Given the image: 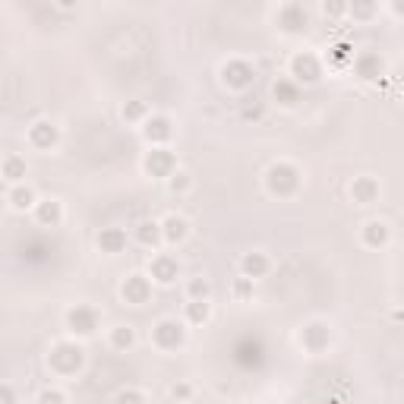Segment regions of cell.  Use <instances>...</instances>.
Returning a JSON list of instances; mask_svg holds the SVG:
<instances>
[{
	"instance_id": "cell-26",
	"label": "cell",
	"mask_w": 404,
	"mask_h": 404,
	"mask_svg": "<svg viewBox=\"0 0 404 404\" xmlns=\"http://www.w3.org/2000/svg\"><path fill=\"white\" fill-rule=\"evenodd\" d=\"M187 294H190V300H209L212 287H209V281H205V278H193V281H190V287H187Z\"/></svg>"
},
{
	"instance_id": "cell-36",
	"label": "cell",
	"mask_w": 404,
	"mask_h": 404,
	"mask_svg": "<svg viewBox=\"0 0 404 404\" xmlns=\"http://www.w3.org/2000/svg\"><path fill=\"white\" fill-rule=\"evenodd\" d=\"M171 395H174V398H190V385H174Z\"/></svg>"
},
{
	"instance_id": "cell-38",
	"label": "cell",
	"mask_w": 404,
	"mask_h": 404,
	"mask_svg": "<svg viewBox=\"0 0 404 404\" xmlns=\"http://www.w3.org/2000/svg\"><path fill=\"white\" fill-rule=\"evenodd\" d=\"M395 13H398V16H404V3H395Z\"/></svg>"
},
{
	"instance_id": "cell-28",
	"label": "cell",
	"mask_w": 404,
	"mask_h": 404,
	"mask_svg": "<svg viewBox=\"0 0 404 404\" xmlns=\"http://www.w3.org/2000/svg\"><path fill=\"white\" fill-rule=\"evenodd\" d=\"M38 404H67V398L60 395L57 389H45L41 395H38Z\"/></svg>"
},
{
	"instance_id": "cell-10",
	"label": "cell",
	"mask_w": 404,
	"mask_h": 404,
	"mask_svg": "<svg viewBox=\"0 0 404 404\" xmlns=\"http://www.w3.org/2000/svg\"><path fill=\"white\" fill-rule=\"evenodd\" d=\"M291 70L300 83H316V79H319V60H316L313 54H297V57L291 60Z\"/></svg>"
},
{
	"instance_id": "cell-2",
	"label": "cell",
	"mask_w": 404,
	"mask_h": 404,
	"mask_svg": "<svg viewBox=\"0 0 404 404\" xmlns=\"http://www.w3.org/2000/svg\"><path fill=\"white\" fill-rule=\"evenodd\" d=\"M51 367L57 370V373H63V376L76 373V370L83 367V347H76V345H57L51 351Z\"/></svg>"
},
{
	"instance_id": "cell-13",
	"label": "cell",
	"mask_w": 404,
	"mask_h": 404,
	"mask_svg": "<svg viewBox=\"0 0 404 404\" xmlns=\"http://www.w3.org/2000/svg\"><path fill=\"white\" fill-rule=\"evenodd\" d=\"M143 133H145L149 143H168V139H171V120L168 117H149Z\"/></svg>"
},
{
	"instance_id": "cell-29",
	"label": "cell",
	"mask_w": 404,
	"mask_h": 404,
	"mask_svg": "<svg viewBox=\"0 0 404 404\" xmlns=\"http://www.w3.org/2000/svg\"><path fill=\"white\" fill-rule=\"evenodd\" d=\"M114 404H145V401H143V395H139V392L127 389V392H120V395L114 398Z\"/></svg>"
},
{
	"instance_id": "cell-17",
	"label": "cell",
	"mask_w": 404,
	"mask_h": 404,
	"mask_svg": "<svg viewBox=\"0 0 404 404\" xmlns=\"http://www.w3.org/2000/svg\"><path fill=\"white\" fill-rule=\"evenodd\" d=\"M351 196L367 205V202H373L376 196H379V183H376L373 177H357L354 180V187H351Z\"/></svg>"
},
{
	"instance_id": "cell-33",
	"label": "cell",
	"mask_w": 404,
	"mask_h": 404,
	"mask_svg": "<svg viewBox=\"0 0 404 404\" xmlns=\"http://www.w3.org/2000/svg\"><path fill=\"white\" fill-rule=\"evenodd\" d=\"M322 13L325 16H341L345 13V3H322Z\"/></svg>"
},
{
	"instance_id": "cell-11",
	"label": "cell",
	"mask_w": 404,
	"mask_h": 404,
	"mask_svg": "<svg viewBox=\"0 0 404 404\" xmlns=\"http://www.w3.org/2000/svg\"><path fill=\"white\" fill-rule=\"evenodd\" d=\"M177 259H171V256H155L152 259V278H155L158 285H171L174 278H177Z\"/></svg>"
},
{
	"instance_id": "cell-31",
	"label": "cell",
	"mask_w": 404,
	"mask_h": 404,
	"mask_svg": "<svg viewBox=\"0 0 404 404\" xmlns=\"http://www.w3.org/2000/svg\"><path fill=\"white\" fill-rule=\"evenodd\" d=\"M187 187H190L187 174H183V171H177V174L171 177V190H174V193H180V190H187Z\"/></svg>"
},
{
	"instance_id": "cell-35",
	"label": "cell",
	"mask_w": 404,
	"mask_h": 404,
	"mask_svg": "<svg viewBox=\"0 0 404 404\" xmlns=\"http://www.w3.org/2000/svg\"><path fill=\"white\" fill-rule=\"evenodd\" d=\"M351 13L354 16H370L373 13V7H370V3H357V7H351Z\"/></svg>"
},
{
	"instance_id": "cell-14",
	"label": "cell",
	"mask_w": 404,
	"mask_h": 404,
	"mask_svg": "<svg viewBox=\"0 0 404 404\" xmlns=\"http://www.w3.org/2000/svg\"><path fill=\"white\" fill-rule=\"evenodd\" d=\"M161 234H165L168 243H180V240L190 234V225L180 215H168L165 221H161Z\"/></svg>"
},
{
	"instance_id": "cell-21",
	"label": "cell",
	"mask_w": 404,
	"mask_h": 404,
	"mask_svg": "<svg viewBox=\"0 0 404 404\" xmlns=\"http://www.w3.org/2000/svg\"><path fill=\"white\" fill-rule=\"evenodd\" d=\"M60 218H63V212H60V202L48 199V202H41V205H38V221H41V225L54 228V225H60Z\"/></svg>"
},
{
	"instance_id": "cell-15",
	"label": "cell",
	"mask_w": 404,
	"mask_h": 404,
	"mask_svg": "<svg viewBox=\"0 0 404 404\" xmlns=\"http://www.w3.org/2000/svg\"><path fill=\"white\" fill-rule=\"evenodd\" d=\"M354 70H357L360 79H379L382 76V60L376 57V54H360V57L354 60Z\"/></svg>"
},
{
	"instance_id": "cell-18",
	"label": "cell",
	"mask_w": 404,
	"mask_h": 404,
	"mask_svg": "<svg viewBox=\"0 0 404 404\" xmlns=\"http://www.w3.org/2000/svg\"><path fill=\"white\" fill-rule=\"evenodd\" d=\"M303 345H307L310 351H322V347L329 345V329L319 325V322L307 325V329H303Z\"/></svg>"
},
{
	"instance_id": "cell-27",
	"label": "cell",
	"mask_w": 404,
	"mask_h": 404,
	"mask_svg": "<svg viewBox=\"0 0 404 404\" xmlns=\"http://www.w3.org/2000/svg\"><path fill=\"white\" fill-rule=\"evenodd\" d=\"M275 98L281 101V105H294V101H297V85H291V83H275Z\"/></svg>"
},
{
	"instance_id": "cell-24",
	"label": "cell",
	"mask_w": 404,
	"mask_h": 404,
	"mask_svg": "<svg viewBox=\"0 0 404 404\" xmlns=\"http://www.w3.org/2000/svg\"><path fill=\"white\" fill-rule=\"evenodd\" d=\"M3 177H7L10 183L23 180L26 177V161L23 158H7V161H3Z\"/></svg>"
},
{
	"instance_id": "cell-12",
	"label": "cell",
	"mask_w": 404,
	"mask_h": 404,
	"mask_svg": "<svg viewBox=\"0 0 404 404\" xmlns=\"http://www.w3.org/2000/svg\"><path fill=\"white\" fill-rule=\"evenodd\" d=\"M98 247H101V253H120L127 247V231L123 228H105L98 234Z\"/></svg>"
},
{
	"instance_id": "cell-23",
	"label": "cell",
	"mask_w": 404,
	"mask_h": 404,
	"mask_svg": "<svg viewBox=\"0 0 404 404\" xmlns=\"http://www.w3.org/2000/svg\"><path fill=\"white\" fill-rule=\"evenodd\" d=\"M10 205H13V209H29V205H35V193H32L29 187H16L13 193H10Z\"/></svg>"
},
{
	"instance_id": "cell-8",
	"label": "cell",
	"mask_w": 404,
	"mask_h": 404,
	"mask_svg": "<svg viewBox=\"0 0 404 404\" xmlns=\"http://www.w3.org/2000/svg\"><path fill=\"white\" fill-rule=\"evenodd\" d=\"M120 294H123V300H127V303H145V300H149V294H152L149 278L130 275L127 281H123V287H120Z\"/></svg>"
},
{
	"instance_id": "cell-6",
	"label": "cell",
	"mask_w": 404,
	"mask_h": 404,
	"mask_svg": "<svg viewBox=\"0 0 404 404\" xmlns=\"http://www.w3.org/2000/svg\"><path fill=\"white\" fill-rule=\"evenodd\" d=\"M174 168H177V158L168 149H152L149 155H145V171H149L152 177H174V174H177Z\"/></svg>"
},
{
	"instance_id": "cell-32",
	"label": "cell",
	"mask_w": 404,
	"mask_h": 404,
	"mask_svg": "<svg viewBox=\"0 0 404 404\" xmlns=\"http://www.w3.org/2000/svg\"><path fill=\"white\" fill-rule=\"evenodd\" d=\"M234 291H237V297H250L253 294V278H240Z\"/></svg>"
},
{
	"instance_id": "cell-9",
	"label": "cell",
	"mask_w": 404,
	"mask_h": 404,
	"mask_svg": "<svg viewBox=\"0 0 404 404\" xmlns=\"http://www.w3.org/2000/svg\"><path fill=\"white\" fill-rule=\"evenodd\" d=\"M29 139H32V145H35V149H54V145H57V139H60V133H57V127H54V123L38 120V123H32Z\"/></svg>"
},
{
	"instance_id": "cell-4",
	"label": "cell",
	"mask_w": 404,
	"mask_h": 404,
	"mask_svg": "<svg viewBox=\"0 0 404 404\" xmlns=\"http://www.w3.org/2000/svg\"><path fill=\"white\" fill-rule=\"evenodd\" d=\"M256 70L250 67L247 60H228L225 67H221V79H225V85H231V89H247L250 83H253Z\"/></svg>"
},
{
	"instance_id": "cell-30",
	"label": "cell",
	"mask_w": 404,
	"mask_h": 404,
	"mask_svg": "<svg viewBox=\"0 0 404 404\" xmlns=\"http://www.w3.org/2000/svg\"><path fill=\"white\" fill-rule=\"evenodd\" d=\"M143 114H145V108L139 105V101H130V105L123 108V117H127V120H139Z\"/></svg>"
},
{
	"instance_id": "cell-7",
	"label": "cell",
	"mask_w": 404,
	"mask_h": 404,
	"mask_svg": "<svg viewBox=\"0 0 404 404\" xmlns=\"http://www.w3.org/2000/svg\"><path fill=\"white\" fill-rule=\"evenodd\" d=\"M307 23H310V16H307V10L300 7V3H287V7H281L278 10V26L285 32H303L307 29Z\"/></svg>"
},
{
	"instance_id": "cell-16",
	"label": "cell",
	"mask_w": 404,
	"mask_h": 404,
	"mask_svg": "<svg viewBox=\"0 0 404 404\" xmlns=\"http://www.w3.org/2000/svg\"><path fill=\"white\" fill-rule=\"evenodd\" d=\"M240 269H243V278H262L269 272V259L262 253H247L240 259Z\"/></svg>"
},
{
	"instance_id": "cell-19",
	"label": "cell",
	"mask_w": 404,
	"mask_h": 404,
	"mask_svg": "<svg viewBox=\"0 0 404 404\" xmlns=\"http://www.w3.org/2000/svg\"><path fill=\"white\" fill-rule=\"evenodd\" d=\"M363 243H367V247H385V243H389V228L382 225V221H370V225L363 228Z\"/></svg>"
},
{
	"instance_id": "cell-37",
	"label": "cell",
	"mask_w": 404,
	"mask_h": 404,
	"mask_svg": "<svg viewBox=\"0 0 404 404\" xmlns=\"http://www.w3.org/2000/svg\"><path fill=\"white\" fill-rule=\"evenodd\" d=\"M3 404H13V389L10 385H3Z\"/></svg>"
},
{
	"instance_id": "cell-5",
	"label": "cell",
	"mask_w": 404,
	"mask_h": 404,
	"mask_svg": "<svg viewBox=\"0 0 404 404\" xmlns=\"http://www.w3.org/2000/svg\"><path fill=\"white\" fill-rule=\"evenodd\" d=\"M67 325H70L73 335L85 338V335H92V332L98 329V313L92 307H73L67 313Z\"/></svg>"
},
{
	"instance_id": "cell-25",
	"label": "cell",
	"mask_w": 404,
	"mask_h": 404,
	"mask_svg": "<svg viewBox=\"0 0 404 404\" xmlns=\"http://www.w3.org/2000/svg\"><path fill=\"white\" fill-rule=\"evenodd\" d=\"M133 341H136V335H133V329H130V325H120V329H114L111 345L117 347V351H127V347H133Z\"/></svg>"
},
{
	"instance_id": "cell-20",
	"label": "cell",
	"mask_w": 404,
	"mask_h": 404,
	"mask_svg": "<svg viewBox=\"0 0 404 404\" xmlns=\"http://www.w3.org/2000/svg\"><path fill=\"white\" fill-rule=\"evenodd\" d=\"M161 237H165V234H161V225H158V221H143V225H136V240H139L143 247H155Z\"/></svg>"
},
{
	"instance_id": "cell-3",
	"label": "cell",
	"mask_w": 404,
	"mask_h": 404,
	"mask_svg": "<svg viewBox=\"0 0 404 404\" xmlns=\"http://www.w3.org/2000/svg\"><path fill=\"white\" fill-rule=\"evenodd\" d=\"M152 341H155L158 347H165V351H174V347L183 345V325L174 319H161L152 329Z\"/></svg>"
},
{
	"instance_id": "cell-34",
	"label": "cell",
	"mask_w": 404,
	"mask_h": 404,
	"mask_svg": "<svg viewBox=\"0 0 404 404\" xmlns=\"http://www.w3.org/2000/svg\"><path fill=\"white\" fill-rule=\"evenodd\" d=\"M347 51H351L347 45H338V48H332V57H335V60H347Z\"/></svg>"
},
{
	"instance_id": "cell-22",
	"label": "cell",
	"mask_w": 404,
	"mask_h": 404,
	"mask_svg": "<svg viewBox=\"0 0 404 404\" xmlns=\"http://www.w3.org/2000/svg\"><path fill=\"white\" fill-rule=\"evenodd\" d=\"M187 319L193 325H202V322L209 319V300H190L187 303Z\"/></svg>"
},
{
	"instance_id": "cell-1",
	"label": "cell",
	"mask_w": 404,
	"mask_h": 404,
	"mask_svg": "<svg viewBox=\"0 0 404 404\" xmlns=\"http://www.w3.org/2000/svg\"><path fill=\"white\" fill-rule=\"evenodd\" d=\"M265 183L275 196H291L300 187V174L294 165H272L269 174H265Z\"/></svg>"
}]
</instances>
